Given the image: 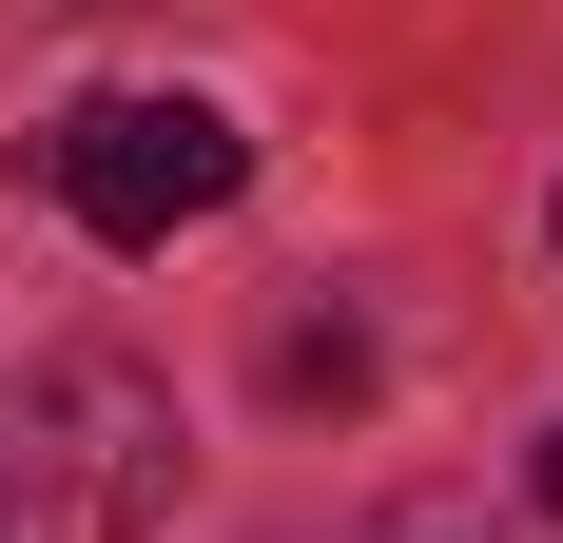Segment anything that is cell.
<instances>
[{"mask_svg": "<svg viewBox=\"0 0 563 543\" xmlns=\"http://www.w3.org/2000/svg\"><path fill=\"white\" fill-rule=\"evenodd\" d=\"M175 505V388L136 350H40L0 388V543H156Z\"/></svg>", "mask_w": 563, "mask_h": 543, "instance_id": "cell-1", "label": "cell"}, {"mask_svg": "<svg viewBox=\"0 0 563 543\" xmlns=\"http://www.w3.org/2000/svg\"><path fill=\"white\" fill-rule=\"evenodd\" d=\"M40 175H58V214L98 233V253H175V233H214L253 195V136L214 98H78L40 136Z\"/></svg>", "mask_w": 563, "mask_h": 543, "instance_id": "cell-2", "label": "cell"}, {"mask_svg": "<svg viewBox=\"0 0 563 543\" xmlns=\"http://www.w3.org/2000/svg\"><path fill=\"white\" fill-rule=\"evenodd\" d=\"M273 369H291V408H350V388H369V350H350V330H291Z\"/></svg>", "mask_w": 563, "mask_h": 543, "instance_id": "cell-3", "label": "cell"}, {"mask_svg": "<svg viewBox=\"0 0 563 543\" xmlns=\"http://www.w3.org/2000/svg\"><path fill=\"white\" fill-rule=\"evenodd\" d=\"M544 505H563V446H544Z\"/></svg>", "mask_w": 563, "mask_h": 543, "instance_id": "cell-4", "label": "cell"}, {"mask_svg": "<svg viewBox=\"0 0 563 543\" xmlns=\"http://www.w3.org/2000/svg\"><path fill=\"white\" fill-rule=\"evenodd\" d=\"M544 233H563V195H544Z\"/></svg>", "mask_w": 563, "mask_h": 543, "instance_id": "cell-5", "label": "cell"}]
</instances>
